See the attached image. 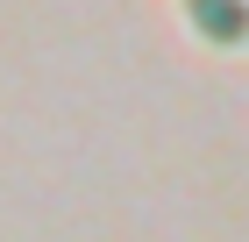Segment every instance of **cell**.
Returning a JSON list of instances; mask_svg holds the SVG:
<instances>
[{"label": "cell", "mask_w": 249, "mask_h": 242, "mask_svg": "<svg viewBox=\"0 0 249 242\" xmlns=\"http://www.w3.org/2000/svg\"><path fill=\"white\" fill-rule=\"evenodd\" d=\"M185 21L207 43H249V0H185Z\"/></svg>", "instance_id": "obj_1"}]
</instances>
